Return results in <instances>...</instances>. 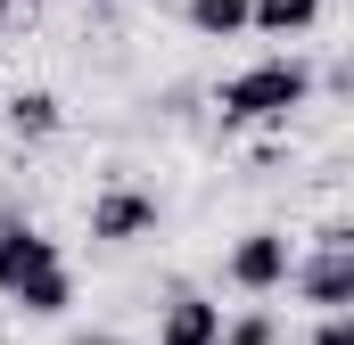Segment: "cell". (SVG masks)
Masks as SVG:
<instances>
[{"instance_id": "6da1fadb", "label": "cell", "mask_w": 354, "mask_h": 345, "mask_svg": "<svg viewBox=\"0 0 354 345\" xmlns=\"http://www.w3.org/2000/svg\"><path fill=\"white\" fill-rule=\"evenodd\" d=\"M297 107H313V66L305 58H256L214 90L223 132H256V124H288Z\"/></svg>"}, {"instance_id": "7a4b0ae2", "label": "cell", "mask_w": 354, "mask_h": 345, "mask_svg": "<svg viewBox=\"0 0 354 345\" xmlns=\"http://www.w3.org/2000/svg\"><path fill=\"white\" fill-rule=\"evenodd\" d=\"M280 288H288L305 313H354V230H346V222H322L313 247L288 263Z\"/></svg>"}, {"instance_id": "3957f363", "label": "cell", "mask_w": 354, "mask_h": 345, "mask_svg": "<svg viewBox=\"0 0 354 345\" xmlns=\"http://www.w3.org/2000/svg\"><path fill=\"white\" fill-rule=\"evenodd\" d=\"M157 222H165V206H157V189H140V181H107V189L91 197V239H99V247H140V239H157Z\"/></svg>"}, {"instance_id": "277c9868", "label": "cell", "mask_w": 354, "mask_h": 345, "mask_svg": "<svg viewBox=\"0 0 354 345\" xmlns=\"http://www.w3.org/2000/svg\"><path fill=\"white\" fill-rule=\"evenodd\" d=\"M288 230H248V239H231V255H223V279L239 288V296H280V279H288Z\"/></svg>"}, {"instance_id": "5b68a950", "label": "cell", "mask_w": 354, "mask_h": 345, "mask_svg": "<svg viewBox=\"0 0 354 345\" xmlns=\"http://www.w3.org/2000/svg\"><path fill=\"white\" fill-rule=\"evenodd\" d=\"M50 263H66L58 255V239L41 230V222H25V214H0V296H17L33 271H50Z\"/></svg>"}, {"instance_id": "8992f818", "label": "cell", "mask_w": 354, "mask_h": 345, "mask_svg": "<svg viewBox=\"0 0 354 345\" xmlns=\"http://www.w3.org/2000/svg\"><path fill=\"white\" fill-rule=\"evenodd\" d=\"M157 345H223V304L198 288H174L157 304Z\"/></svg>"}, {"instance_id": "52a82bcc", "label": "cell", "mask_w": 354, "mask_h": 345, "mask_svg": "<svg viewBox=\"0 0 354 345\" xmlns=\"http://www.w3.org/2000/svg\"><path fill=\"white\" fill-rule=\"evenodd\" d=\"M0 124H8V140H58V124H66V107H58V90H8V107H0Z\"/></svg>"}, {"instance_id": "ba28073f", "label": "cell", "mask_w": 354, "mask_h": 345, "mask_svg": "<svg viewBox=\"0 0 354 345\" xmlns=\"http://www.w3.org/2000/svg\"><path fill=\"white\" fill-rule=\"evenodd\" d=\"M8 304H17L25 321H66V313H75V271H66V263H50V271H33Z\"/></svg>"}, {"instance_id": "9c48e42d", "label": "cell", "mask_w": 354, "mask_h": 345, "mask_svg": "<svg viewBox=\"0 0 354 345\" xmlns=\"http://www.w3.org/2000/svg\"><path fill=\"white\" fill-rule=\"evenodd\" d=\"M330 17V0H248V33H272V41H297Z\"/></svg>"}, {"instance_id": "30bf717a", "label": "cell", "mask_w": 354, "mask_h": 345, "mask_svg": "<svg viewBox=\"0 0 354 345\" xmlns=\"http://www.w3.org/2000/svg\"><path fill=\"white\" fill-rule=\"evenodd\" d=\"M181 25L198 41H239L248 33V0H181Z\"/></svg>"}, {"instance_id": "8fae6325", "label": "cell", "mask_w": 354, "mask_h": 345, "mask_svg": "<svg viewBox=\"0 0 354 345\" xmlns=\"http://www.w3.org/2000/svg\"><path fill=\"white\" fill-rule=\"evenodd\" d=\"M223 345H280V321H272L264 304H248L239 321H223Z\"/></svg>"}, {"instance_id": "7c38bea8", "label": "cell", "mask_w": 354, "mask_h": 345, "mask_svg": "<svg viewBox=\"0 0 354 345\" xmlns=\"http://www.w3.org/2000/svg\"><path fill=\"white\" fill-rule=\"evenodd\" d=\"M305 345H354V313H313Z\"/></svg>"}, {"instance_id": "4fadbf2b", "label": "cell", "mask_w": 354, "mask_h": 345, "mask_svg": "<svg viewBox=\"0 0 354 345\" xmlns=\"http://www.w3.org/2000/svg\"><path fill=\"white\" fill-rule=\"evenodd\" d=\"M66 345H124V337H115V329H75Z\"/></svg>"}, {"instance_id": "5bb4252c", "label": "cell", "mask_w": 354, "mask_h": 345, "mask_svg": "<svg viewBox=\"0 0 354 345\" xmlns=\"http://www.w3.org/2000/svg\"><path fill=\"white\" fill-rule=\"evenodd\" d=\"M8 8H25V0H0V17H8Z\"/></svg>"}, {"instance_id": "9a60e30c", "label": "cell", "mask_w": 354, "mask_h": 345, "mask_svg": "<svg viewBox=\"0 0 354 345\" xmlns=\"http://www.w3.org/2000/svg\"><path fill=\"white\" fill-rule=\"evenodd\" d=\"M83 8H107V0H83Z\"/></svg>"}]
</instances>
